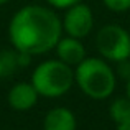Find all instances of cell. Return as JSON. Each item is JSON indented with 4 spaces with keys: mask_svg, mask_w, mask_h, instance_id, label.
Masks as SVG:
<instances>
[{
    "mask_svg": "<svg viewBox=\"0 0 130 130\" xmlns=\"http://www.w3.org/2000/svg\"><path fill=\"white\" fill-rule=\"evenodd\" d=\"M102 2L110 12L115 13H124L130 10V0H102Z\"/></svg>",
    "mask_w": 130,
    "mask_h": 130,
    "instance_id": "11",
    "label": "cell"
},
{
    "mask_svg": "<svg viewBox=\"0 0 130 130\" xmlns=\"http://www.w3.org/2000/svg\"><path fill=\"white\" fill-rule=\"evenodd\" d=\"M38 91L33 84L18 83L8 92V104L15 110H28L38 102Z\"/></svg>",
    "mask_w": 130,
    "mask_h": 130,
    "instance_id": "7",
    "label": "cell"
},
{
    "mask_svg": "<svg viewBox=\"0 0 130 130\" xmlns=\"http://www.w3.org/2000/svg\"><path fill=\"white\" fill-rule=\"evenodd\" d=\"M74 83L91 99L102 101L112 95L117 77L109 63L101 58H84L74 71Z\"/></svg>",
    "mask_w": 130,
    "mask_h": 130,
    "instance_id": "2",
    "label": "cell"
},
{
    "mask_svg": "<svg viewBox=\"0 0 130 130\" xmlns=\"http://www.w3.org/2000/svg\"><path fill=\"white\" fill-rule=\"evenodd\" d=\"M61 23H63V30L69 36L83 40L91 33L94 26V15L89 5L77 2L68 8Z\"/></svg>",
    "mask_w": 130,
    "mask_h": 130,
    "instance_id": "5",
    "label": "cell"
},
{
    "mask_svg": "<svg viewBox=\"0 0 130 130\" xmlns=\"http://www.w3.org/2000/svg\"><path fill=\"white\" fill-rule=\"evenodd\" d=\"M8 0H0V5H3V3H7Z\"/></svg>",
    "mask_w": 130,
    "mask_h": 130,
    "instance_id": "15",
    "label": "cell"
},
{
    "mask_svg": "<svg viewBox=\"0 0 130 130\" xmlns=\"http://www.w3.org/2000/svg\"><path fill=\"white\" fill-rule=\"evenodd\" d=\"M117 130H130V120L124 122V124H120V125H117Z\"/></svg>",
    "mask_w": 130,
    "mask_h": 130,
    "instance_id": "13",
    "label": "cell"
},
{
    "mask_svg": "<svg viewBox=\"0 0 130 130\" xmlns=\"http://www.w3.org/2000/svg\"><path fill=\"white\" fill-rule=\"evenodd\" d=\"M109 114H110V119L117 125L130 120V99L128 97L115 99L109 107Z\"/></svg>",
    "mask_w": 130,
    "mask_h": 130,
    "instance_id": "9",
    "label": "cell"
},
{
    "mask_svg": "<svg viewBox=\"0 0 130 130\" xmlns=\"http://www.w3.org/2000/svg\"><path fill=\"white\" fill-rule=\"evenodd\" d=\"M95 48L107 61H125L130 58V33L119 25H105L95 36Z\"/></svg>",
    "mask_w": 130,
    "mask_h": 130,
    "instance_id": "4",
    "label": "cell"
},
{
    "mask_svg": "<svg viewBox=\"0 0 130 130\" xmlns=\"http://www.w3.org/2000/svg\"><path fill=\"white\" fill-rule=\"evenodd\" d=\"M31 84L44 97H61L74 84V71L61 59H48L33 71Z\"/></svg>",
    "mask_w": 130,
    "mask_h": 130,
    "instance_id": "3",
    "label": "cell"
},
{
    "mask_svg": "<svg viewBox=\"0 0 130 130\" xmlns=\"http://www.w3.org/2000/svg\"><path fill=\"white\" fill-rule=\"evenodd\" d=\"M46 2L54 8H69L71 5L81 2V0H46Z\"/></svg>",
    "mask_w": 130,
    "mask_h": 130,
    "instance_id": "12",
    "label": "cell"
},
{
    "mask_svg": "<svg viewBox=\"0 0 130 130\" xmlns=\"http://www.w3.org/2000/svg\"><path fill=\"white\" fill-rule=\"evenodd\" d=\"M127 97L130 99V77L127 79Z\"/></svg>",
    "mask_w": 130,
    "mask_h": 130,
    "instance_id": "14",
    "label": "cell"
},
{
    "mask_svg": "<svg viewBox=\"0 0 130 130\" xmlns=\"http://www.w3.org/2000/svg\"><path fill=\"white\" fill-rule=\"evenodd\" d=\"M63 23L53 10L41 5H26L13 15L8 26L10 41L17 51L43 54L56 46Z\"/></svg>",
    "mask_w": 130,
    "mask_h": 130,
    "instance_id": "1",
    "label": "cell"
},
{
    "mask_svg": "<svg viewBox=\"0 0 130 130\" xmlns=\"http://www.w3.org/2000/svg\"><path fill=\"white\" fill-rule=\"evenodd\" d=\"M76 115L66 107H54L48 110L43 120V130H76Z\"/></svg>",
    "mask_w": 130,
    "mask_h": 130,
    "instance_id": "8",
    "label": "cell"
},
{
    "mask_svg": "<svg viewBox=\"0 0 130 130\" xmlns=\"http://www.w3.org/2000/svg\"><path fill=\"white\" fill-rule=\"evenodd\" d=\"M54 48H56L58 58L69 66H77L86 58V48L81 43V40L69 35L66 38H59Z\"/></svg>",
    "mask_w": 130,
    "mask_h": 130,
    "instance_id": "6",
    "label": "cell"
},
{
    "mask_svg": "<svg viewBox=\"0 0 130 130\" xmlns=\"http://www.w3.org/2000/svg\"><path fill=\"white\" fill-rule=\"evenodd\" d=\"M15 66H17V54H10V53L0 54V77L7 76Z\"/></svg>",
    "mask_w": 130,
    "mask_h": 130,
    "instance_id": "10",
    "label": "cell"
}]
</instances>
